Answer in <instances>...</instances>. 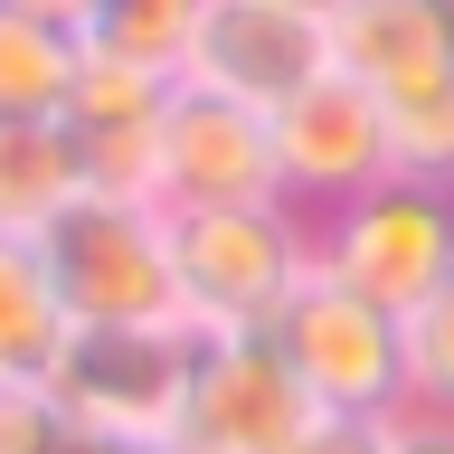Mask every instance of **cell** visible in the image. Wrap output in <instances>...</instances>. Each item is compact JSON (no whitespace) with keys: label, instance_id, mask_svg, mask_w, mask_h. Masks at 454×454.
I'll list each match as a JSON object with an SVG mask.
<instances>
[{"label":"cell","instance_id":"4","mask_svg":"<svg viewBox=\"0 0 454 454\" xmlns=\"http://www.w3.org/2000/svg\"><path fill=\"white\" fill-rule=\"evenodd\" d=\"M265 340L284 350V369L303 379V397L322 417H397V407H407V340H397V312H379L369 294H350V284L322 275V265L275 303Z\"/></svg>","mask_w":454,"mask_h":454},{"label":"cell","instance_id":"1","mask_svg":"<svg viewBox=\"0 0 454 454\" xmlns=\"http://www.w3.org/2000/svg\"><path fill=\"white\" fill-rule=\"evenodd\" d=\"M199 332L190 322H76L48 360V388L85 445L161 454L180 445V397H190Z\"/></svg>","mask_w":454,"mask_h":454},{"label":"cell","instance_id":"8","mask_svg":"<svg viewBox=\"0 0 454 454\" xmlns=\"http://www.w3.org/2000/svg\"><path fill=\"white\" fill-rule=\"evenodd\" d=\"M237 199H275V133L265 114L237 95L170 76L161 133H152V208H237Z\"/></svg>","mask_w":454,"mask_h":454},{"label":"cell","instance_id":"16","mask_svg":"<svg viewBox=\"0 0 454 454\" xmlns=\"http://www.w3.org/2000/svg\"><path fill=\"white\" fill-rule=\"evenodd\" d=\"M397 340H407V407H445L454 417V265H445V284L397 322Z\"/></svg>","mask_w":454,"mask_h":454},{"label":"cell","instance_id":"20","mask_svg":"<svg viewBox=\"0 0 454 454\" xmlns=\"http://www.w3.org/2000/svg\"><path fill=\"white\" fill-rule=\"evenodd\" d=\"M10 10H28V20H57V28H76V20H85V0H10Z\"/></svg>","mask_w":454,"mask_h":454},{"label":"cell","instance_id":"23","mask_svg":"<svg viewBox=\"0 0 454 454\" xmlns=\"http://www.w3.org/2000/svg\"><path fill=\"white\" fill-rule=\"evenodd\" d=\"M303 10H322V20H332V10H340V0H303Z\"/></svg>","mask_w":454,"mask_h":454},{"label":"cell","instance_id":"18","mask_svg":"<svg viewBox=\"0 0 454 454\" xmlns=\"http://www.w3.org/2000/svg\"><path fill=\"white\" fill-rule=\"evenodd\" d=\"M284 454H388V417H312Z\"/></svg>","mask_w":454,"mask_h":454},{"label":"cell","instance_id":"19","mask_svg":"<svg viewBox=\"0 0 454 454\" xmlns=\"http://www.w3.org/2000/svg\"><path fill=\"white\" fill-rule=\"evenodd\" d=\"M388 454H454V417L445 407H397L388 417Z\"/></svg>","mask_w":454,"mask_h":454},{"label":"cell","instance_id":"6","mask_svg":"<svg viewBox=\"0 0 454 454\" xmlns=\"http://www.w3.org/2000/svg\"><path fill=\"white\" fill-rule=\"evenodd\" d=\"M322 417L303 379L265 332H199L190 397H180V454H284Z\"/></svg>","mask_w":454,"mask_h":454},{"label":"cell","instance_id":"12","mask_svg":"<svg viewBox=\"0 0 454 454\" xmlns=\"http://www.w3.org/2000/svg\"><path fill=\"white\" fill-rule=\"evenodd\" d=\"M67 303L48 284V255L38 237H0V369L10 379H48V360L67 350Z\"/></svg>","mask_w":454,"mask_h":454},{"label":"cell","instance_id":"7","mask_svg":"<svg viewBox=\"0 0 454 454\" xmlns=\"http://www.w3.org/2000/svg\"><path fill=\"white\" fill-rule=\"evenodd\" d=\"M265 133H275V199L303 208V218H322V208H340V199H360V190L388 180L379 95L350 85L340 67H322L303 95H284V105L265 114Z\"/></svg>","mask_w":454,"mask_h":454},{"label":"cell","instance_id":"22","mask_svg":"<svg viewBox=\"0 0 454 454\" xmlns=\"http://www.w3.org/2000/svg\"><path fill=\"white\" fill-rule=\"evenodd\" d=\"M435 20H445V38H454V0H435Z\"/></svg>","mask_w":454,"mask_h":454},{"label":"cell","instance_id":"17","mask_svg":"<svg viewBox=\"0 0 454 454\" xmlns=\"http://www.w3.org/2000/svg\"><path fill=\"white\" fill-rule=\"evenodd\" d=\"M67 445H76V426H67L57 388L0 369V454H67Z\"/></svg>","mask_w":454,"mask_h":454},{"label":"cell","instance_id":"11","mask_svg":"<svg viewBox=\"0 0 454 454\" xmlns=\"http://www.w3.org/2000/svg\"><path fill=\"white\" fill-rule=\"evenodd\" d=\"M332 67L379 95V114H407L426 95H454V38L435 0H340L332 10Z\"/></svg>","mask_w":454,"mask_h":454},{"label":"cell","instance_id":"15","mask_svg":"<svg viewBox=\"0 0 454 454\" xmlns=\"http://www.w3.org/2000/svg\"><path fill=\"white\" fill-rule=\"evenodd\" d=\"M199 10H208V0H85L76 48L85 57H123V67H152V76H180Z\"/></svg>","mask_w":454,"mask_h":454},{"label":"cell","instance_id":"21","mask_svg":"<svg viewBox=\"0 0 454 454\" xmlns=\"http://www.w3.org/2000/svg\"><path fill=\"white\" fill-rule=\"evenodd\" d=\"M67 454H123V445H85V435H76V445H67ZM161 454H180V445H161Z\"/></svg>","mask_w":454,"mask_h":454},{"label":"cell","instance_id":"10","mask_svg":"<svg viewBox=\"0 0 454 454\" xmlns=\"http://www.w3.org/2000/svg\"><path fill=\"white\" fill-rule=\"evenodd\" d=\"M161 95H170V76L76 48V85H67V114H57V123H67V142H76L85 190H133V199H152V133H161Z\"/></svg>","mask_w":454,"mask_h":454},{"label":"cell","instance_id":"13","mask_svg":"<svg viewBox=\"0 0 454 454\" xmlns=\"http://www.w3.org/2000/svg\"><path fill=\"white\" fill-rule=\"evenodd\" d=\"M85 190L67 123H0V237H38V227Z\"/></svg>","mask_w":454,"mask_h":454},{"label":"cell","instance_id":"2","mask_svg":"<svg viewBox=\"0 0 454 454\" xmlns=\"http://www.w3.org/2000/svg\"><path fill=\"white\" fill-rule=\"evenodd\" d=\"M312 275V218L284 199L170 208V284L190 332H265L275 303Z\"/></svg>","mask_w":454,"mask_h":454},{"label":"cell","instance_id":"3","mask_svg":"<svg viewBox=\"0 0 454 454\" xmlns=\"http://www.w3.org/2000/svg\"><path fill=\"white\" fill-rule=\"evenodd\" d=\"M38 255H48L67 322H180L170 218L133 190H76L38 227Z\"/></svg>","mask_w":454,"mask_h":454},{"label":"cell","instance_id":"5","mask_svg":"<svg viewBox=\"0 0 454 454\" xmlns=\"http://www.w3.org/2000/svg\"><path fill=\"white\" fill-rule=\"evenodd\" d=\"M312 265L407 322V312L445 284V265H454V190L379 180V190L322 208V218H312Z\"/></svg>","mask_w":454,"mask_h":454},{"label":"cell","instance_id":"9","mask_svg":"<svg viewBox=\"0 0 454 454\" xmlns=\"http://www.w3.org/2000/svg\"><path fill=\"white\" fill-rule=\"evenodd\" d=\"M322 67H332V20L303 10V0H208L199 28H190V57H180L190 85L237 95L255 114H275L284 95H303Z\"/></svg>","mask_w":454,"mask_h":454},{"label":"cell","instance_id":"14","mask_svg":"<svg viewBox=\"0 0 454 454\" xmlns=\"http://www.w3.org/2000/svg\"><path fill=\"white\" fill-rule=\"evenodd\" d=\"M76 85V28L0 0V123H57Z\"/></svg>","mask_w":454,"mask_h":454}]
</instances>
